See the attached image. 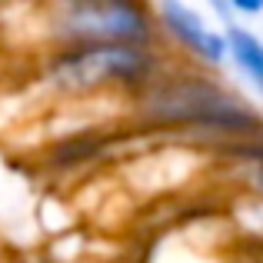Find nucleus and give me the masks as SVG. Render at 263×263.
<instances>
[{
    "mask_svg": "<svg viewBox=\"0 0 263 263\" xmlns=\"http://www.w3.org/2000/svg\"><path fill=\"white\" fill-rule=\"evenodd\" d=\"M227 30V53H230V70L250 93L263 97V37L243 20H233Z\"/></svg>",
    "mask_w": 263,
    "mask_h": 263,
    "instance_id": "39448f33",
    "label": "nucleus"
},
{
    "mask_svg": "<svg viewBox=\"0 0 263 263\" xmlns=\"http://www.w3.org/2000/svg\"><path fill=\"white\" fill-rule=\"evenodd\" d=\"M134 114L157 127L206 130L233 140H260L263 117L243 93L227 87L217 70L203 67H167L134 97Z\"/></svg>",
    "mask_w": 263,
    "mask_h": 263,
    "instance_id": "f257e3e1",
    "label": "nucleus"
},
{
    "mask_svg": "<svg viewBox=\"0 0 263 263\" xmlns=\"http://www.w3.org/2000/svg\"><path fill=\"white\" fill-rule=\"evenodd\" d=\"M263 140V137H260ZM257 140V154H253V186L263 193V143Z\"/></svg>",
    "mask_w": 263,
    "mask_h": 263,
    "instance_id": "6e6552de",
    "label": "nucleus"
},
{
    "mask_svg": "<svg viewBox=\"0 0 263 263\" xmlns=\"http://www.w3.org/2000/svg\"><path fill=\"white\" fill-rule=\"evenodd\" d=\"M37 20L47 47L160 44L154 0H40Z\"/></svg>",
    "mask_w": 263,
    "mask_h": 263,
    "instance_id": "7ed1b4c3",
    "label": "nucleus"
},
{
    "mask_svg": "<svg viewBox=\"0 0 263 263\" xmlns=\"http://www.w3.org/2000/svg\"><path fill=\"white\" fill-rule=\"evenodd\" d=\"M160 44H87L50 47L40 64V87L64 100H90L107 93L143 90L160 70H167Z\"/></svg>",
    "mask_w": 263,
    "mask_h": 263,
    "instance_id": "f03ea898",
    "label": "nucleus"
},
{
    "mask_svg": "<svg viewBox=\"0 0 263 263\" xmlns=\"http://www.w3.org/2000/svg\"><path fill=\"white\" fill-rule=\"evenodd\" d=\"M206 10H210V17L217 20V24H233V7H230V0H206Z\"/></svg>",
    "mask_w": 263,
    "mask_h": 263,
    "instance_id": "0eeeda50",
    "label": "nucleus"
},
{
    "mask_svg": "<svg viewBox=\"0 0 263 263\" xmlns=\"http://www.w3.org/2000/svg\"><path fill=\"white\" fill-rule=\"evenodd\" d=\"M154 13L160 40H167L186 64L203 70H223L230 64L223 24L210 20L190 0H154Z\"/></svg>",
    "mask_w": 263,
    "mask_h": 263,
    "instance_id": "20e7f679",
    "label": "nucleus"
},
{
    "mask_svg": "<svg viewBox=\"0 0 263 263\" xmlns=\"http://www.w3.org/2000/svg\"><path fill=\"white\" fill-rule=\"evenodd\" d=\"M237 20H257L263 17V0H230Z\"/></svg>",
    "mask_w": 263,
    "mask_h": 263,
    "instance_id": "423d86ee",
    "label": "nucleus"
}]
</instances>
